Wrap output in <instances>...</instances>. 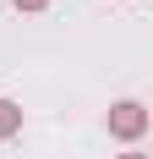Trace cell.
<instances>
[{
    "label": "cell",
    "mask_w": 153,
    "mask_h": 159,
    "mask_svg": "<svg viewBox=\"0 0 153 159\" xmlns=\"http://www.w3.org/2000/svg\"><path fill=\"white\" fill-rule=\"evenodd\" d=\"M142 132H148V110H142L137 99H120V104L109 110V137H120V143H137Z\"/></svg>",
    "instance_id": "1"
},
{
    "label": "cell",
    "mask_w": 153,
    "mask_h": 159,
    "mask_svg": "<svg viewBox=\"0 0 153 159\" xmlns=\"http://www.w3.org/2000/svg\"><path fill=\"white\" fill-rule=\"evenodd\" d=\"M16 132H22V104L0 99V143H6V137H16Z\"/></svg>",
    "instance_id": "2"
},
{
    "label": "cell",
    "mask_w": 153,
    "mask_h": 159,
    "mask_svg": "<svg viewBox=\"0 0 153 159\" xmlns=\"http://www.w3.org/2000/svg\"><path fill=\"white\" fill-rule=\"evenodd\" d=\"M11 6H16V11H44L49 0H11Z\"/></svg>",
    "instance_id": "3"
},
{
    "label": "cell",
    "mask_w": 153,
    "mask_h": 159,
    "mask_svg": "<svg viewBox=\"0 0 153 159\" xmlns=\"http://www.w3.org/2000/svg\"><path fill=\"white\" fill-rule=\"evenodd\" d=\"M120 159H148V154H120Z\"/></svg>",
    "instance_id": "4"
}]
</instances>
